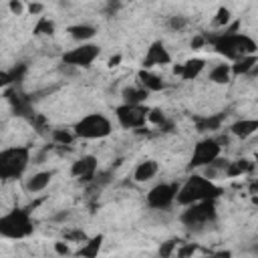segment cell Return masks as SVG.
<instances>
[{"instance_id": "obj_1", "label": "cell", "mask_w": 258, "mask_h": 258, "mask_svg": "<svg viewBox=\"0 0 258 258\" xmlns=\"http://www.w3.org/2000/svg\"><path fill=\"white\" fill-rule=\"evenodd\" d=\"M206 38H208V44H212V48L230 62H236L244 56H254L258 50V44L252 36L238 32V22H234L230 28H224V32L212 34Z\"/></svg>"}, {"instance_id": "obj_2", "label": "cell", "mask_w": 258, "mask_h": 258, "mask_svg": "<svg viewBox=\"0 0 258 258\" xmlns=\"http://www.w3.org/2000/svg\"><path fill=\"white\" fill-rule=\"evenodd\" d=\"M222 194V187L216 185L212 179L204 177L202 173H191L181 185H179V191H177V204L187 208V206H194V204H200V202H216V198H220Z\"/></svg>"}, {"instance_id": "obj_3", "label": "cell", "mask_w": 258, "mask_h": 258, "mask_svg": "<svg viewBox=\"0 0 258 258\" xmlns=\"http://www.w3.org/2000/svg\"><path fill=\"white\" fill-rule=\"evenodd\" d=\"M30 165V147L14 145L0 151V179L12 181L20 179Z\"/></svg>"}, {"instance_id": "obj_4", "label": "cell", "mask_w": 258, "mask_h": 258, "mask_svg": "<svg viewBox=\"0 0 258 258\" xmlns=\"http://www.w3.org/2000/svg\"><path fill=\"white\" fill-rule=\"evenodd\" d=\"M34 232L30 210L14 208L0 218V236L6 240H22Z\"/></svg>"}, {"instance_id": "obj_5", "label": "cell", "mask_w": 258, "mask_h": 258, "mask_svg": "<svg viewBox=\"0 0 258 258\" xmlns=\"http://www.w3.org/2000/svg\"><path fill=\"white\" fill-rule=\"evenodd\" d=\"M218 220V210H216V202H200L194 206H187L181 214H179V222L194 232H202L208 230L212 224H216Z\"/></svg>"}, {"instance_id": "obj_6", "label": "cell", "mask_w": 258, "mask_h": 258, "mask_svg": "<svg viewBox=\"0 0 258 258\" xmlns=\"http://www.w3.org/2000/svg\"><path fill=\"white\" fill-rule=\"evenodd\" d=\"M73 131L79 139H105L113 133V123L103 113H89L75 123Z\"/></svg>"}, {"instance_id": "obj_7", "label": "cell", "mask_w": 258, "mask_h": 258, "mask_svg": "<svg viewBox=\"0 0 258 258\" xmlns=\"http://www.w3.org/2000/svg\"><path fill=\"white\" fill-rule=\"evenodd\" d=\"M222 143L218 137H206L202 141H198L194 145V151H191V159H189V169H204L208 165H212L216 159H220V153H222Z\"/></svg>"}, {"instance_id": "obj_8", "label": "cell", "mask_w": 258, "mask_h": 258, "mask_svg": "<svg viewBox=\"0 0 258 258\" xmlns=\"http://www.w3.org/2000/svg\"><path fill=\"white\" fill-rule=\"evenodd\" d=\"M101 54V46L95 42L77 44L75 48L62 52V64L71 69H89Z\"/></svg>"}, {"instance_id": "obj_9", "label": "cell", "mask_w": 258, "mask_h": 258, "mask_svg": "<svg viewBox=\"0 0 258 258\" xmlns=\"http://www.w3.org/2000/svg\"><path fill=\"white\" fill-rule=\"evenodd\" d=\"M179 181H161L157 185H153L147 196L145 202L151 210H167L175 204L177 200V191H179Z\"/></svg>"}, {"instance_id": "obj_10", "label": "cell", "mask_w": 258, "mask_h": 258, "mask_svg": "<svg viewBox=\"0 0 258 258\" xmlns=\"http://www.w3.org/2000/svg\"><path fill=\"white\" fill-rule=\"evenodd\" d=\"M147 105H127L121 103L115 107V119L123 129H141L149 119Z\"/></svg>"}, {"instance_id": "obj_11", "label": "cell", "mask_w": 258, "mask_h": 258, "mask_svg": "<svg viewBox=\"0 0 258 258\" xmlns=\"http://www.w3.org/2000/svg\"><path fill=\"white\" fill-rule=\"evenodd\" d=\"M171 62V54L169 50L165 48V44L161 40H155L149 44L147 52H145V58H143V69H151V67H165Z\"/></svg>"}, {"instance_id": "obj_12", "label": "cell", "mask_w": 258, "mask_h": 258, "mask_svg": "<svg viewBox=\"0 0 258 258\" xmlns=\"http://www.w3.org/2000/svg\"><path fill=\"white\" fill-rule=\"evenodd\" d=\"M97 173V157L95 155H81L71 165V175L79 181H91Z\"/></svg>"}, {"instance_id": "obj_13", "label": "cell", "mask_w": 258, "mask_h": 258, "mask_svg": "<svg viewBox=\"0 0 258 258\" xmlns=\"http://www.w3.org/2000/svg\"><path fill=\"white\" fill-rule=\"evenodd\" d=\"M206 69V60L204 58H187L183 64H175L173 73L179 75L183 81H194L200 77V73Z\"/></svg>"}, {"instance_id": "obj_14", "label": "cell", "mask_w": 258, "mask_h": 258, "mask_svg": "<svg viewBox=\"0 0 258 258\" xmlns=\"http://www.w3.org/2000/svg\"><path fill=\"white\" fill-rule=\"evenodd\" d=\"M52 175H54L52 169L36 171V173H32V175L24 181V189H26L28 194H38V191H42V189L48 187V183L52 181Z\"/></svg>"}, {"instance_id": "obj_15", "label": "cell", "mask_w": 258, "mask_h": 258, "mask_svg": "<svg viewBox=\"0 0 258 258\" xmlns=\"http://www.w3.org/2000/svg\"><path fill=\"white\" fill-rule=\"evenodd\" d=\"M159 171V163L155 159H143L135 165L133 169V179L137 183H145V181H151Z\"/></svg>"}, {"instance_id": "obj_16", "label": "cell", "mask_w": 258, "mask_h": 258, "mask_svg": "<svg viewBox=\"0 0 258 258\" xmlns=\"http://www.w3.org/2000/svg\"><path fill=\"white\" fill-rule=\"evenodd\" d=\"M137 81H139V87H143L147 93H159L165 89V83L161 81V77L147 69H141L137 73Z\"/></svg>"}, {"instance_id": "obj_17", "label": "cell", "mask_w": 258, "mask_h": 258, "mask_svg": "<svg viewBox=\"0 0 258 258\" xmlns=\"http://www.w3.org/2000/svg\"><path fill=\"white\" fill-rule=\"evenodd\" d=\"M258 131V119H238L230 125V133L238 139H248Z\"/></svg>"}, {"instance_id": "obj_18", "label": "cell", "mask_w": 258, "mask_h": 258, "mask_svg": "<svg viewBox=\"0 0 258 258\" xmlns=\"http://www.w3.org/2000/svg\"><path fill=\"white\" fill-rule=\"evenodd\" d=\"M67 32H69V36H71L73 40H77L79 44H85V42H89V40L97 34V28H95L93 24L81 22V24H73V26H69Z\"/></svg>"}, {"instance_id": "obj_19", "label": "cell", "mask_w": 258, "mask_h": 258, "mask_svg": "<svg viewBox=\"0 0 258 258\" xmlns=\"http://www.w3.org/2000/svg\"><path fill=\"white\" fill-rule=\"evenodd\" d=\"M208 79L212 83H216V85L230 83V79H232V64L230 62H218V64H214L212 71H210V75H208Z\"/></svg>"}, {"instance_id": "obj_20", "label": "cell", "mask_w": 258, "mask_h": 258, "mask_svg": "<svg viewBox=\"0 0 258 258\" xmlns=\"http://www.w3.org/2000/svg\"><path fill=\"white\" fill-rule=\"evenodd\" d=\"M121 97H123V103H127V105H143L145 99L149 97V93L143 87L135 85V87H125L121 91Z\"/></svg>"}, {"instance_id": "obj_21", "label": "cell", "mask_w": 258, "mask_h": 258, "mask_svg": "<svg viewBox=\"0 0 258 258\" xmlns=\"http://www.w3.org/2000/svg\"><path fill=\"white\" fill-rule=\"evenodd\" d=\"M258 64V56H244L236 62H232V77H240V75H252V71Z\"/></svg>"}, {"instance_id": "obj_22", "label": "cell", "mask_w": 258, "mask_h": 258, "mask_svg": "<svg viewBox=\"0 0 258 258\" xmlns=\"http://www.w3.org/2000/svg\"><path fill=\"white\" fill-rule=\"evenodd\" d=\"M101 246H103V234H97V236L89 238L83 244V248L79 250V258H97Z\"/></svg>"}, {"instance_id": "obj_23", "label": "cell", "mask_w": 258, "mask_h": 258, "mask_svg": "<svg viewBox=\"0 0 258 258\" xmlns=\"http://www.w3.org/2000/svg\"><path fill=\"white\" fill-rule=\"evenodd\" d=\"M254 163L250 159H236V161H230L228 167H226V177H236V175H242V173H248L252 171Z\"/></svg>"}, {"instance_id": "obj_24", "label": "cell", "mask_w": 258, "mask_h": 258, "mask_svg": "<svg viewBox=\"0 0 258 258\" xmlns=\"http://www.w3.org/2000/svg\"><path fill=\"white\" fill-rule=\"evenodd\" d=\"M77 139L73 129H52V141L56 145H71Z\"/></svg>"}, {"instance_id": "obj_25", "label": "cell", "mask_w": 258, "mask_h": 258, "mask_svg": "<svg viewBox=\"0 0 258 258\" xmlns=\"http://www.w3.org/2000/svg\"><path fill=\"white\" fill-rule=\"evenodd\" d=\"M34 34L36 36H52L54 34V22L48 20L46 16L38 18V22L34 24Z\"/></svg>"}, {"instance_id": "obj_26", "label": "cell", "mask_w": 258, "mask_h": 258, "mask_svg": "<svg viewBox=\"0 0 258 258\" xmlns=\"http://www.w3.org/2000/svg\"><path fill=\"white\" fill-rule=\"evenodd\" d=\"M228 22H230V10L226 8V6H220L218 8V12H216V18H214V24L216 26H228Z\"/></svg>"}, {"instance_id": "obj_27", "label": "cell", "mask_w": 258, "mask_h": 258, "mask_svg": "<svg viewBox=\"0 0 258 258\" xmlns=\"http://www.w3.org/2000/svg\"><path fill=\"white\" fill-rule=\"evenodd\" d=\"M175 250H177V240H165V242H161V246H159V256H161V258H169Z\"/></svg>"}, {"instance_id": "obj_28", "label": "cell", "mask_w": 258, "mask_h": 258, "mask_svg": "<svg viewBox=\"0 0 258 258\" xmlns=\"http://www.w3.org/2000/svg\"><path fill=\"white\" fill-rule=\"evenodd\" d=\"M169 26H171L173 30H181V28L187 26V18H185V16H171V18H169Z\"/></svg>"}, {"instance_id": "obj_29", "label": "cell", "mask_w": 258, "mask_h": 258, "mask_svg": "<svg viewBox=\"0 0 258 258\" xmlns=\"http://www.w3.org/2000/svg\"><path fill=\"white\" fill-rule=\"evenodd\" d=\"M149 123H155V125H161L163 121H165V115L159 111V109H151L149 111V119H147Z\"/></svg>"}, {"instance_id": "obj_30", "label": "cell", "mask_w": 258, "mask_h": 258, "mask_svg": "<svg viewBox=\"0 0 258 258\" xmlns=\"http://www.w3.org/2000/svg\"><path fill=\"white\" fill-rule=\"evenodd\" d=\"M8 8H10V12H12V14H16V16H18V14H22L24 4H22L20 0H10V2H8Z\"/></svg>"}, {"instance_id": "obj_31", "label": "cell", "mask_w": 258, "mask_h": 258, "mask_svg": "<svg viewBox=\"0 0 258 258\" xmlns=\"http://www.w3.org/2000/svg\"><path fill=\"white\" fill-rule=\"evenodd\" d=\"M194 250H196V244H187L181 250H177V258H191Z\"/></svg>"}, {"instance_id": "obj_32", "label": "cell", "mask_w": 258, "mask_h": 258, "mask_svg": "<svg viewBox=\"0 0 258 258\" xmlns=\"http://www.w3.org/2000/svg\"><path fill=\"white\" fill-rule=\"evenodd\" d=\"M26 10H28L30 14H40V12L44 10V6H42V4H38V2H30V4L26 6Z\"/></svg>"}, {"instance_id": "obj_33", "label": "cell", "mask_w": 258, "mask_h": 258, "mask_svg": "<svg viewBox=\"0 0 258 258\" xmlns=\"http://www.w3.org/2000/svg\"><path fill=\"white\" fill-rule=\"evenodd\" d=\"M206 42H208L206 36H196V38H191V48H200V46L206 44Z\"/></svg>"}, {"instance_id": "obj_34", "label": "cell", "mask_w": 258, "mask_h": 258, "mask_svg": "<svg viewBox=\"0 0 258 258\" xmlns=\"http://www.w3.org/2000/svg\"><path fill=\"white\" fill-rule=\"evenodd\" d=\"M54 250H56V254H60V256L69 254V248H67L64 242H56V244H54Z\"/></svg>"}, {"instance_id": "obj_35", "label": "cell", "mask_w": 258, "mask_h": 258, "mask_svg": "<svg viewBox=\"0 0 258 258\" xmlns=\"http://www.w3.org/2000/svg\"><path fill=\"white\" fill-rule=\"evenodd\" d=\"M119 62H121V54H115V56L109 58V67H117Z\"/></svg>"}, {"instance_id": "obj_36", "label": "cell", "mask_w": 258, "mask_h": 258, "mask_svg": "<svg viewBox=\"0 0 258 258\" xmlns=\"http://www.w3.org/2000/svg\"><path fill=\"white\" fill-rule=\"evenodd\" d=\"M191 258H194V256H191ZM202 258H220V256H218V254H214V256H202Z\"/></svg>"}, {"instance_id": "obj_37", "label": "cell", "mask_w": 258, "mask_h": 258, "mask_svg": "<svg viewBox=\"0 0 258 258\" xmlns=\"http://www.w3.org/2000/svg\"><path fill=\"white\" fill-rule=\"evenodd\" d=\"M254 189H256V191H258V179H256V181H254Z\"/></svg>"}, {"instance_id": "obj_38", "label": "cell", "mask_w": 258, "mask_h": 258, "mask_svg": "<svg viewBox=\"0 0 258 258\" xmlns=\"http://www.w3.org/2000/svg\"><path fill=\"white\" fill-rule=\"evenodd\" d=\"M256 163H258V153H256Z\"/></svg>"}]
</instances>
